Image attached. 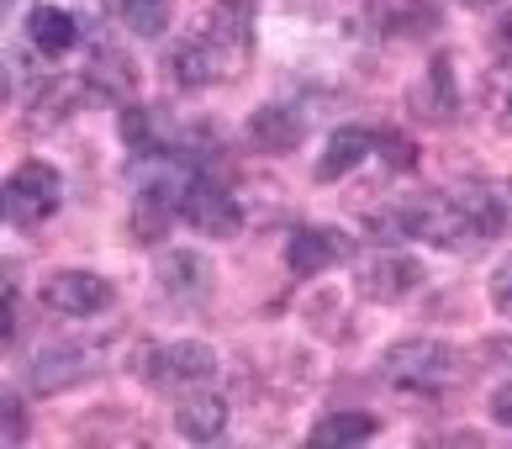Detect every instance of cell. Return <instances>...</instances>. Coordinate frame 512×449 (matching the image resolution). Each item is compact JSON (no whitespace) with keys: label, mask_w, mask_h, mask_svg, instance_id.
I'll use <instances>...</instances> for the list:
<instances>
[{"label":"cell","mask_w":512,"mask_h":449,"mask_svg":"<svg viewBox=\"0 0 512 449\" xmlns=\"http://www.w3.org/2000/svg\"><path fill=\"white\" fill-rule=\"evenodd\" d=\"M143 381L148 386H159L164 397H191V391H206L217 381V354L206 349V344H154V360H148L143 370Z\"/></svg>","instance_id":"cell-2"},{"label":"cell","mask_w":512,"mask_h":449,"mask_svg":"<svg viewBox=\"0 0 512 449\" xmlns=\"http://www.w3.org/2000/svg\"><path fill=\"white\" fill-rule=\"evenodd\" d=\"M439 27H444L439 0H396V6H386V32L396 37H433Z\"/></svg>","instance_id":"cell-18"},{"label":"cell","mask_w":512,"mask_h":449,"mask_svg":"<svg viewBox=\"0 0 512 449\" xmlns=\"http://www.w3.org/2000/svg\"><path fill=\"white\" fill-rule=\"evenodd\" d=\"M375 423L370 413H328L317 428H312V444H365L375 439Z\"/></svg>","instance_id":"cell-19"},{"label":"cell","mask_w":512,"mask_h":449,"mask_svg":"<svg viewBox=\"0 0 512 449\" xmlns=\"http://www.w3.org/2000/svg\"><path fill=\"white\" fill-rule=\"evenodd\" d=\"M16 275H22V265H16V259H0V307L16 296Z\"/></svg>","instance_id":"cell-26"},{"label":"cell","mask_w":512,"mask_h":449,"mask_svg":"<svg viewBox=\"0 0 512 449\" xmlns=\"http://www.w3.org/2000/svg\"><path fill=\"white\" fill-rule=\"evenodd\" d=\"M180 217L191 222V228H201L206 238H238V228H243L238 196H227L222 185H212V180L185 185L180 191Z\"/></svg>","instance_id":"cell-7"},{"label":"cell","mask_w":512,"mask_h":449,"mask_svg":"<svg viewBox=\"0 0 512 449\" xmlns=\"http://www.w3.org/2000/svg\"><path fill=\"white\" fill-rule=\"evenodd\" d=\"M85 376H90V354L80 344H48V349H37L32 365H27V381H32V391H43V397H59V391L80 386Z\"/></svg>","instance_id":"cell-9"},{"label":"cell","mask_w":512,"mask_h":449,"mask_svg":"<svg viewBox=\"0 0 512 449\" xmlns=\"http://www.w3.org/2000/svg\"><path fill=\"white\" fill-rule=\"evenodd\" d=\"M381 159H386V170H396V175H407V170H417V143L407 138V133H381Z\"/></svg>","instance_id":"cell-22"},{"label":"cell","mask_w":512,"mask_h":449,"mask_svg":"<svg viewBox=\"0 0 512 449\" xmlns=\"http://www.w3.org/2000/svg\"><path fill=\"white\" fill-rule=\"evenodd\" d=\"M502 43H512V16H507V22H502Z\"/></svg>","instance_id":"cell-32"},{"label":"cell","mask_w":512,"mask_h":449,"mask_svg":"<svg viewBox=\"0 0 512 449\" xmlns=\"http://www.w3.org/2000/svg\"><path fill=\"white\" fill-rule=\"evenodd\" d=\"M301 138H307V117L291 106H259L249 117V143L259 154H291Z\"/></svg>","instance_id":"cell-11"},{"label":"cell","mask_w":512,"mask_h":449,"mask_svg":"<svg viewBox=\"0 0 512 449\" xmlns=\"http://www.w3.org/2000/svg\"><path fill=\"white\" fill-rule=\"evenodd\" d=\"M338 254H344V238H338L333 228H301V233H291V243H286V265H291V275H301V280L333 270Z\"/></svg>","instance_id":"cell-12"},{"label":"cell","mask_w":512,"mask_h":449,"mask_svg":"<svg viewBox=\"0 0 512 449\" xmlns=\"http://www.w3.org/2000/svg\"><path fill=\"white\" fill-rule=\"evenodd\" d=\"M460 6H470V11H491L497 0H460Z\"/></svg>","instance_id":"cell-30"},{"label":"cell","mask_w":512,"mask_h":449,"mask_svg":"<svg viewBox=\"0 0 512 449\" xmlns=\"http://www.w3.org/2000/svg\"><path fill=\"white\" fill-rule=\"evenodd\" d=\"M6 217L22 222V228H37V222H48L59 212V196H64V175L53 170L48 159H27L16 164V175L6 180Z\"/></svg>","instance_id":"cell-3"},{"label":"cell","mask_w":512,"mask_h":449,"mask_svg":"<svg viewBox=\"0 0 512 449\" xmlns=\"http://www.w3.org/2000/svg\"><path fill=\"white\" fill-rule=\"evenodd\" d=\"M491 307L512 317V259H502L497 275H491Z\"/></svg>","instance_id":"cell-24"},{"label":"cell","mask_w":512,"mask_h":449,"mask_svg":"<svg viewBox=\"0 0 512 449\" xmlns=\"http://www.w3.org/2000/svg\"><path fill=\"white\" fill-rule=\"evenodd\" d=\"M117 302L111 280L96 275V270H53L43 280V307L59 312V317H96Z\"/></svg>","instance_id":"cell-5"},{"label":"cell","mask_w":512,"mask_h":449,"mask_svg":"<svg viewBox=\"0 0 512 449\" xmlns=\"http://www.w3.org/2000/svg\"><path fill=\"white\" fill-rule=\"evenodd\" d=\"M122 22L138 37H159L169 27V0H122Z\"/></svg>","instance_id":"cell-21"},{"label":"cell","mask_w":512,"mask_h":449,"mask_svg":"<svg viewBox=\"0 0 512 449\" xmlns=\"http://www.w3.org/2000/svg\"><path fill=\"white\" fill-rule=\"evenodd\" d=\"M16 344V312H11V302L0 307V354H6Z\"/></svg>","instance_id":"cell-27"},{"label":"cell","mask_w":512,"mask_h":449,"mask_svg":"<svg viewBox=\"0 0 512 449\" xmlns=\"http://www.w3.org/2000/svg\"><path fill=\"white\" fill-rule=\"evenodd\" d=\"M27 37L37 53H48V59H59V53H69L74 43H80V27H74V16L64 6H32L27 16Z\"/></svg>","instance_id":"cell-15"},{"label":"cell","mask_w":512,"mask_h":449,"mask_svg":"<svg viewBox=\"0 0 512 449\" xmlns=\"http://www.w3.org/2000/svg\"><path fill=\"white\" fill-rule=\"evenodd\" d=\"M0 217H6V196H0Z\"/></svg>","instance_id":"cell-33"},{"label":"cell","mask_w":512,"mask_h":449,"mask_svg":"<svg viewBox=\"0 0 512 449\" xmlns=\"http://www.w3.org/2000/svg\"><path fill=\"white\" fill-rule=\"evenodd\" d=\"M11 6H16V0H0V22H6V16H11Z\"/></svg>","instance_id":"cell-31"},{"label":"cell","mask_w":512,"mask_h":449,"mask_svg":"<svg viewBox=\"0 0 512 449\" xmlns=\"http://www.w3.org/2000/svg\"><path fill=\"white\" fill-rule=\"evenodd\" d=\"M85 85L90 96H106V101H132V90H138V64L127 59L122 48H96L85 64Z\"/></svg>","instance_id":"cell-10"},{"label":"cell","mask_w":512,"mask_h":449,"mask_svg":"<svg viewBox=\"0 0 512 449\" xmlns=\"http://www.w3.org/2000/svg\"><path fill=\"white\" fill-rule=\"evenodd\" d=\"M407 106H412V117L428 122V127H449L454 117H460V80H454V59H449V53H439V59L428 64L423 80H412Z\"/></svg>","instance_id":"cell-6"},{"label":"cell","mask_w":512,"mask_h":449,"mask_svg":"<svg viewBox=\"0 0 512 449\" xmlns=\"http://www.w3.org/2000/svg\"><path fill=\"white\" fill-rule=\"evenodd\" d=\"M359 296L365 302H407V296L423 286V265H417L412 254H375V259H365L359 265Z\"/></svg>","instance_id":"cell-8"},{"label":"cell","mask_w":512,"mask_h":449,"mask_svg":"<svg viewBox=\"0 0 512 449\" xmlns=\"http://www.w3.org/2000/svg\"><path fill=\"white\" fill-rule=\"evenodd\" d=\"M206 286H212V265H206L201 254L175 249V254L159 259V291L164 296H201Z\"/></svg>","instance_id":"cell-16"},{"label":"cell","mask_w":512,"mask_h":449,"mask_svg":"<svg viewBox=\"0 0 512 449\" xmlns=\"http://www.w3.org/2000/svg\"><path fill=\"white\" fill-rule=\"evenodd\" d=\"M175 428L185 439H196V444H212L227 428V402L212 397V386L191 391V397H180V407H175Z\"/></svg>","instance_id":"cell-13"},{"label":"cell","mask_w":512,"mask_h":449,"mask_svg":"<svg viewBox=\"0 0 512 449\" xmlns=\"http://www.w3.org/2000/svg\"><path fill=\"white\" fill-rule=\"evenodd\" d=\"M465 354L454 344H439V339H402L381 354V376L391 386H407V391H439L449 381H460V365Z\"/></svg>","instance_id":"cell-1"},{"label":"cell","mask_w":512,"mask_h":449,"mask_svg":"<svg viewBox=\"0 0 512 449\" xmlns=\"http://www.w3.org/2000/svg\"><path fill=\"white\" fill-rule=\"evenodd\" d=\"M502 133H512V85H507V101H502V117H497Z\"/></svg>","instance_id":"cell-29"},{"label":"cell","mask_w":512,"mask_h":449,"mask_svg":"<svg viewBox=\"0 0 512 449\" xmlns=\"http://www.w3.org/2000/svg\"><path fill=\"white\" fill-rule=\"evenodd\" d=\"M370 154V133L365 127H338L328 138V154L317 159V180H344L349 170H359V159Z\"/></svg>","instance_id":"cell-17"},{"label":"cell","mask_w":512,"mask_h":449,"mask_svg":"<svg viewBox=\"0 0 512 449\" xmlns=\"http://www.w3.org/2000/svg\"><path fill=\"white\" fill-rule=\"evenodd\" d=\"M6 101H11V69H6V59H0V111H6Z\"/></svg>","instance_id":"cell-28"},{"label":"cell","mask_w":512,"mask_h":449,"mask_svg":"<svg viewBox=\"0 0 512 449\" xmlns=\"http://www.w3.org/2000/svg\"><path fill=\"white\" fill-rule=\"evenodd\" d=\"M481 365H491V370H507L512 365V333H491V339H481Z\"/></svg>","instance_id":"cell-23"},{"label":"cell","mask_w":512,"mask_h":449,"mask_svg":"<svg viewBox=\"0 0 512 449\" xmlns=\"http://www.w3.org/2000/svg\"><path fill=\"white\" fill-rule=\"evenodd\" d=\"M117 133H122V143H127L138 159H148V154L159 148V138H154V111H148V106L122 101V122H117Z\"/></svg>","instance_id":"cell-20"},{"label":"cell","mask_w":512,"mask_h":449,"mask_svg":"<svg viewBox=\"0 0 512 449\" xmlns=\"http://www.w3.org/2000/svg\"><path fill=\"white\" fill-rule=\"evenodd\" d=\"M164 74H169L175 90H201V85L217 80V59H212V48H206L201 37H185V43H175L164 53Z\"/></svg>","instance_id":"cell-14"},{"label":"cell","mask_w":512,"mask_h":449,"mask_svg":"<svg viewBox=\"0 0 512 449\" xmlns=\"http://www.w3.org/2000/svg\"><path fill=\"white\" fill-rule=\"evenodd\" d=\"M491 418H497L502 428H512V381L491 391Z\"/></svg>","instance_id":"cell-25"},{"label":"cell","mask_w":512,"mask_h":449,"mask_svg":"<svg viewBox=\"0 0 512 449\" xmlns=\"http://www.w3.org/2000/svg\"><path fill=\"white\" fill-rule=\"evenodd\" d=\"M201 43L212 48L217 74H233L254 48V0H217V6L206 11Z\"/></svg>","instance_id":"cell-4"}]
</instances>
